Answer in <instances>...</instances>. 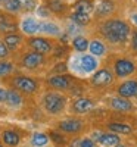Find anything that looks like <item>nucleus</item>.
<instances>
[{"instance_id":"obj_1","label":"nucleus","mask_w":137,"mask_h":147,"mask_svg":"<svg viewBox=\"0 0 137 147\" xmlns=\"http://www.w3.org/2000/svg\"><path fill=\"white\" fill-rule=\"evenodd\" d=\"M102 32L112 43H124L130 34V27L119 19H111L102 27Z\"/></svg>"},{"instance_id":"obj_2","label":"nucleus","mask_w":137,"mask_h":147,"mask_svg":"<svg viewBox=\"0 0 137 147\" xmlns=\"http://www.w3.org/2000/svg\"><path fill=\"white\" fill-rule=\"evenodd\" d=\"M44 107L46 110H49L50 113H59L65 106V99L58 93H49L44 96Z\"/></svg>"},{"instance_id":"obj_3","label":"nucleus","mask_w":137,"mask_h":147,"mask_svg":"<svg viewBox=\"0 0 137 147\" xmlns=\"http://www.w3.org/2000/svg\"><path fill=\"white\" fill-rule=\"evenodd\" d=\"M112 80H114V77L108 69H100L93 75L92 84L96 85V87H105V85H109L112 82Z\"/></svg>"},{"instance_id":"obj_4","label":"nucleus","mask_w":137,"mask_h":147,"mask_svg":"<svg viewBox=\"0 0 137 147\" xmlns=\"http://www.w3.org/2000/svg\"><path fill=\"white\" fill-rule=\"evenodd\" d=\"M14 84L15 87L24 93H34L35 88H37V84L34 80L28 78V77H16L14 80Z\"/></svg>"},{"instance_id":"obj_5","label":"nucleus","mask_w":137,"mask_h":147,"mask_svg":"<svg viewBox=\"0 0 137 147\" xmlns=\"http://www.w3.org/2000/svg\"><path fill=\"white\" fill-rule=\"evenodd\" d=\"M118 94L121 97H137V81L134 80H130V81H125L122 82L119 87H118Z\"/></svg>"},{"instance_id":"obj_6","label":"nucleus","mask_w":137,"mask_h":147,"mask_svg":"<svg viewBox=\"0 0 137 147\" xmlns=\"http://www.w3.org/2000/svg\"><path fill=\"white\" fill-rule=\"evenodd\" d=\"M134 69H136L134 63L127 60V59H119L115 63V72H117L118 77H127V75L134 72Z\"/></svg>"},{"instance_id":"obj_7","label":"nucleus","mask_w":137,"mask_h":147,"mask_svg":"<svg viewBox=\"0 0 137 147\" xmlns=\"http://www.w3.org/2000/svg\"><path fill=\"white\" fill-rule=\"evenodd\" d=\"M111 106L115 110H119V112H128V110L133 109V103L127 99V97H114L111 99Z\"/></svg>"},{"instance_id":"obj_8","label":"nucleus","mask_w":137,"mask_h":147,"mask_svg":"<svg viewBox=\"0 0 137 147\" xmlns=\"http://www.w3.org/2000/svg\"><path fill=\"white\" fill-rule=\"evenodd\" d=\"M59 128L65 132H69V134H75L78 131H81L83 128V124L81 121L78 119H66V121H62L59 124Z\"/></svg>"},{"instance_id":"obj_9","label":"nucleus","mask_w":137,"mask_h":147,"mask_svg":"<svg viewBox=\"0 0 137 147\" xmlns=\"http://www.w3.org/2000/svg\"><path fill=\"white\" fill-rule=\"evenodd\" d=\"M30 46L34 49V52H39V53H49L52 50V46H50V43H49L47 40H44V38H31L30 40Z\"/></svg>"},{"instance_id":"obj_10","label":"nucleus","mask_w":137,"mask_h":147,"mask_svg":"<svg viewBox=\"0 0 137 147\" xmlns=\"http://www.w3.org/2000/svg\"><path fill=\"white\" fill-rule=\"evenodd\" d=\"M78 63H80V68H81L84 72H93V71L97 68V60H96L93 56H89V55L80 56Z\"/></svg>"},{"instance_id":"obj_11","label":"nucleus","mask_w":137,"mask_h":147,"mask_svg":"<svg viewBox=\"0 0 137 147\" xmlns=\"http://www.w3.org/2000/svg\"><path fill=\"white\" fill-rule=\"evenodd\" d=\"M41 62H43V55L39 52H31V53L25 55V57H24V65L30 69L37 68Z\"/></svg>"},{"instance_id":"obj_12","label":"nucleus","mask_w":137,"mask_h":147,"mask_svg":"<svg viewBox=\"0 0 137 147\" xmlns=\"http://www.w3.org/2000/svg\"><path fill=\"white\" fill-rule=\"evenodd\" d=\"M49 84L52 85L53 88H58V90H64V88H68L69 84H71V78L66 77V75H55L49 80Z\"/></svg>"},{"instance_id":"obj_13","label":"nucleus","mask_w":137,"mask_h":147,"mask_svg":"<svg viewBox=\"0 0 137 147\" xmlns=\"http://www.w3.org/2000/svg\"><path fill=\"white\" fill-rule=\"evenodd\" d=\"M94 106V103L90 100V99H78L74 102V110H75L77 113H85L92 110Z\"/></svg>"},{"instance_id":"obj_14","label":"nucleus","mask_w":137,"mask_h":147,"mask_svg":"<svg viewBox=\"0 0 137 147\" xmlns=\"http://www.w3.org/2000/svg\"><path fill=\"white\" fill-rule=\"evenodd\" d=\"M39 30H40V22L35 21L34 18H27L25 21L22 22V31L30 34V35L39 32Z\"/></svg>"},{"instance_id":"obj_15","label":"nucleus","mask_w":137,"mask_h":147,"mask_svg":"<svg viewBox=\"0 0 137 147\" xmlns=\"http://www.w3.org/2000/svg\"><path fill=\"white\" fill-rule=\"evenodd\" d=\"M16 30H18V27H16V24L14 21L6 18L5 15H0V31L12 34V32H15Z\"/></svg>"},{"instance_id":"obj_16","label":"nucleus","mask_w":137,"mask_h":147,"mask_svg":"<svg viewBox=\"0 0 137 147\" xmlns=\"http://www.w3.org/2000/svg\"><path fill=\"white\" fill-rule=\"evenodd\" d=\"M97 140H99V143H102L106 147L115 146V144L119 143V138H118L117 134H100V137H99Z\"/></svg>"},{"instance_id":"obj_17","label":"nucleus","mask_w":137,"mask_h":147,"mask_svg":"<svg viewBox=\"0 0 137 147\" xmlns=\"http://www.w3.org/2000/svg\"><path fill=\"white\" fill-rule=\"evenodd\" d=\"M112 10H114V3L109 2V0H103V2L97 6L96 13H97L99 16H106V15L111 13Z\"/></svg>"},{"instance_id":"obj_18","label":"nucleus","mask_w":137,"mask_h":147,"mask_svg":"<svg viewBox=\"0 0 137 147\" xmlns=\"http://www.w3.org/2000/svg\"><path fill=\"white\" fill-rule=\"evenodd\" d=\"M74 9H75V12H80V13H89V12L93 10V5L90 0H78Z\"/></svg>"},{"instance_id":"obj_19","label":"nucleus","mask_w":137,"mask_h":147,"mask_svg":"<svg viewBox=\"0 0 137 147\" xmlns=\"http://www.w3.org/2000/svg\"><path fill=\"white\" fill-rule=\"evenodd\" d=\"M111 131L114 132H119V134H130L133 131V128L127 124H119V122H112V124L108 125Z\"/></svg>"},{"instance_id":"obj_20","label":"nucleus","mask_w":137,"mask_h":147,"mask_svg":"<svg viewBox=\"0 0 137 147\" xmlns=\"http://www.w3.org/2000/svg\"><path fill=\"white\" fill-rule=\"evenodd\" d=\"M89 49L93 56H102L105 53V44L99 40H94L92 43H89Z\"/></svg>"},{"instance_id":"obj_21","label":"nucleus","mask_w":137,"mask_h":147,"mask_svg":"<svg viewBox=\"0 0 137 147\" xmlns=\"http://www.w3.org/2000/svg\"><path fill=\"white\" fill-rule=\"evenodd\" d=\"M2 137H3V141L7 146H12V147L16 146L19 143V136H18L16 132H14V131H5Z\"/></svg>"},{"instance_id":"obj_22","label":"nucleus","mask_w":137,"mask_h":147,"mask_svg":"<svg viewBox=\"0 0 137 147\" xmlns=\"http://www.w3.org/2000/svg\"><path fill=\"white\" fill-rule=\"evenodd\" d=\"M72 22L75 24V25L84 27L90 22V16H89V13H80V12H75V13L72 15Z\"/></svg>"},{"instance_id":"obj_23","label":"nucleus","mask_w":137,"mask_h":147,"mask_svg":"<svg viewBox=\"0 0 137 147\" xmlns=\"http://www.w3.org/2000/svg\"><path fill=\"white\" fill-rule=\"evenodd\" d=\"M39 31H41V32H47V34H52V35H56V34L60 32L59 27L55 25V24H52V22H41Z\"/></svg>"},{"instance_id":"obj_24","label":"nucleus","mask_w":137,"mask_h":147,"mask_svg":"<svg viewBox=\"0 0 137 147\" xmlns=\"http://www.w3.org/2000/svg\"><path fill=\"white\" fill-rule=\"evenodd\" d=\"M72 44H74V49H75L77 52H85L87 49H89V41H87L84 37H75Z\"/></svg>"},{"instance_id":"obj_25","label":"nucleus","mask_w":137,"mask_h":147,"mask_svg":"<svg viewBox=\"0 0 137 147\" xmlns=\"http://www.w3.org/2000/svg\"><path fill=\"white\" fill-rule=\"evenodd\" d=\"M49 143V137L46 134H34L33 138H31V144L35 147H43Z\"/></svg>"},{"instance_id":"obj_26","label":"nucleus","mask_w":137,"mask_h":147,"mask_svg":"<svg viewBox=\"0 0 137 147\" xmlns=\"http://www.w3.org/2000/svg\"><path fill=\"white\" fill-rule=\"evenodd\" d=\"M19 41H21V37L16 35V34H7L5 37V44L7 47H10V49H16L18 44H19Z\"/></svg>"},{"instance_id":"obj_27","label":"nucleus","mask_w":137,"mask_h":147,"mask_svg":"<svg viewBox=\"0 0 137 147\" xmlns=\"http://www.w3.org/2000/svg\"><path fill=\"white\" fill-rule=\"evenodd\" d=\"M6 102L12 106H19L22 99H21V96L16 93V91H7V97H6Z\"/></svg>"},{"instance_id":"obj_28","label":"nucleus","mask_w":137,"mask_h":147,"mask_svg":"<svg viewBox=\"0 0 137 147\" xmlns=\"http://www.w3.org/2000/svg\"><path fill=\"white\" fill-rule=\"evenodd\" d=\"M5 7L9 12H18L21 10V0H7L5 3Z\"/></svg>"},{"instance_id":"obj_29","label":"nucleus","mask_w":137,"mask_h":147,"mask_svg":"<svg viewBox=\"0 0 137 147\" xmlns=\"http://www.w3.org/2000/svg\"><path fill=\"white\" fill-rule=\"evenodd\" d=\"M37 7V3H35V0H21V9L24 10H34Z\"/></svg>"},{"instance_id":"obj_30","label":"nucleus","mask_w":137,"mask_h":147,"mask_svg":"<svg viewBox=\"0 0 137 147\" xmlns=\"http://www.w3.org/2000/svg\"><path fill=\"white\" fill-rule=\"evenodd\" d=\"M49 9H52L53 12H64L65 10V5L58 2V0H53V2H50V5H49Z\"/></svg>"},{"instance_id":"obj_31","label":"nucleus","mask_w":137,"mask_h":147,"mask_svg":"<svg viewBox=\"0 0 137 147\" xmlns=\"http://www.w3.org/2000/svg\"><path fill=\"white\" fill-rule=\"evenodd\" d=\"M12 69H14V66H12L10 63H0V77L3 75H7L9 72H12Z\"/></svg>"},{"instance_id":"obj_32","label":"nucleus","mask_w":137,"mask_h":147,"mask_svg":"<svg viewBox=\"0 0 137 147\" xmlns=\"http://www.w3.org/2000/svg\"><path fill=\"white\" fill-rule=\"evenodd\" d=\"M80 147H94V141L90 138H84L80 141Z\"/></svg>"},{"instance_id":"obj_33","label":"nucleus","mask_w":137,"mask_h":147,"mask_svg":"<svg viewBox=\"0 0 137 147\" xmlns=\"http://www.w3.org/2000/svg\"><path fill=\"white\" fill-rule=\"evenodd\" d=\"M7 46L5 44V43H2L0 41V57H6L7 56Z\"/></svg>"},{"instance_id":"obj_34","label":"nucleus","mask_w":137,"mask_h":147,"mask_svg":"<svg viewBox=\"0 0 137 147\" xmlns=\"http://www.w3.org/2000/svg\"><path fill=\"white\" fill-rule=\"evenodd\" d=\"M66 71V65L65 63H59L55 66V72H65Z\"/></svg>"},{"instance_id":"obj_35","label":"nucleus","mask_w":137,"mask_h":147,"mask_svg":"<svg viewBox=\"0 0 137 147\" xmlns=\"http://www.w3.org/2000/svg\"><path fill=\"white\" fill-rule=\"evenodd\" d=\"M131 46L134 50H137V31L133 32V38H131Z\"/></svg>"},{"instance_id":"obj_36","label":"nucleus","mask_w":137,"mask_h":147,"mask_svg":"<svg viewBox=\"0 0 137 147\" xmlns=\"http://www.w3.org/2000/svg\"><path fill=\"white\" fill-rule=\"evenodd\" d=\"M6 97H7V91L0 88V102H6Z\"/></svg>"},{"instance_id":"obj_37","label":"nucleus","mask_w":137,"mask_h":147,"mask_svg":"<svg viewBox=\"0 0 137 147\" xmlns=\"http://www.w3.org/2000/svg\"><path fill=\"white\" fill-rule=\"evenodd\" d=\"M39 15H40V16H47V15H49V10L41 6V7H39Z\"/></svg>"},{"instance_id":"obj_38","label":"nucleus","mask_w":137,"mask_h":147,"mask_svg":"<svg viewBox=\"0 0 137 147\" xmlns=\"http://www.w3.org/2000/svg\"><path fill=\"white\" fill-rule=\"evenodd\" d=\"M52 137L56 143H64V137H60V136H56V134H52Z\"/></svg>"},{"instance_id":"obj_39","label":"nucleus","mask_w":137,"mask_h":147,"mask_svg":"<svg viewBox=\"0 0 137 147\" xmlns=\"http://www.w3.org/2000/svg\"><path fill=\"white\" fill-rule=\"evenodd\" d=\"M131 21L136 24V25H137V13H134V15H131Z\"/></svg>"},{"instance_id":"obj_40","label":"nucleus","mask_w":137,"mask_h":147,"mask_svg":"<svg viewBox=\"0 0 137 147\" xmlns=\"http://www.w3.org/2000/svg\"><path fill=\"white\" fill-rule=\"evenodd\" d=\"M114 147H125V146H122V144H119V143H118V144H115Z\"/></svg>"},{"instance_id":"obj_41","label":"nucleus","mask_w":137,"mask_h":147,"mask_svg":"<svg viewBox=\"0 0 137 147\" xmlns=\"http://www.w3.org/2000/svg\"><path fill=\"white\" fill-rule=\"evenodd\" d=\"M7 2V0H0V3H6Z\"/></svg>"},{"instance_id":"obj_42","label":"nucleus","mask_w":137,"mask_h":147,"mask_svg":"<svg viewBox=\"0 0 137 147\" xmlns=\"http://www.w3.org/2000/svg\"><path fill=\"white\" fill-rule=\"evenodd\" d=\"M0 147H3V146H0Z\"/></svg>"}]
</instances>
